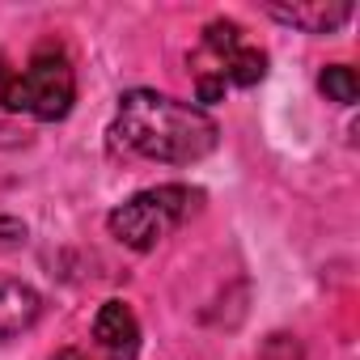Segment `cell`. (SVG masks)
Returning a JSON list of instances; mask_svg holds the SVG:
<instances>
[{
	"mask_svg": "<svg viewBox=\"0 0 360 360\" xmlns=\"http://www.w3.org/2000/svg\"><path fill=\"white\" fill-rule=\"evenodd\" d=\"M110 136L136 157H148L161 165H191L217 148L221 127L208 110L191 102H178L157 89H127L119 98Z\"/></svg>",
	"mask_w": 360,
	"mask_h": 360,
	"instance_id": "6da1fadb",
	"label": "cell"
},
{
	"mask_svg": "<svg viewBox=\"0 0 360 360\" xmlns=\"http://www.w3.org/2000/svg\"><path fill=\"white\" fill-rule=\"evenodd\" d=\"M72 98H77V72L60 43H39L18 68L0 60V106L5 110L56 123L72 110Z\"/></svg>",
	"mask_w": 360,
	"mask_h": 360,
	"instance_id": "7a4b0ae2",
	"label": "cell"
},
{
	"mask_svg": "<svg viewBox=\"0 0 360 360\" xmlns=\"http://www.w3.org/2000/svg\"><path fill=\"white\" fill-rule=\"evenodd\" d=\"M200 191L195 187H183V183H161V187H148V191H136L131 200H123L106 225H110V238L123 242L127 250H153L157 242H165L178 225H187L200 208Z\"/></svg>",
	"mask_w": 360,
	"mask_h": 360,
	"instance_id": "3957f363",
	"label": "cell"
},
{
	"mask_svg": "<svg viewBox=\"0 0 360 360\" xmlns=\"http://www.w3.org/2000/svg\"><path fill=\"white\" fill-rule=\"evenodd\" d=\"M195 64V94L200 102H217L225 98V85H259L267 77V51H259L255 43H246L238 22H208L204 26V43L191 56Z\"/></svg>",
	"mask_w": 360,
	"mask_h": 360,
	"instance_id": "277c9868",
	"label": "cell"
},
{
	"mask_svg": "<svg viewBox=\"0 0 360 360\" xmlns=\"http://www.w3.org/2000/svg\"><path fill=\"white\" fill-rule=\"evenodd\" d=\"M94 343L106 352V360H136L140 322L127 301H102V309L94 314Z\"/></svg>",
	"mask_w": 360,
	"mask_h": 360,
	"instance_id": "5b68a950",
	"label": "cell"
},
{
	"mask_svg": "<svg viewBox=\"0 0 360 360\" xmlns=\"http://www.w3.org/2000/svg\"><path fill=\"white\" fill-rule=\"evenodd\" d=\"M39 314H43V297L30 284H22L13 276H0V343L26 335L39 322Z\"/></svg>",
	"mask_w": 360,
	"mask_h": 360,
	"instance_id": "8992f818",
	"label": "cell"
},
{
	"mask_svg": "<svg viewBox=\"0 0 360 360\" xmlns=\"http://www.w3.org/2000/svg\"><path fill=\"white\" fill-rule=\"evenodd\" d=\"M276 22L292 26V30H305V34H335L347 18H352V5H343V0H335V5H326V0H318V5H276L267 9Z\"/></svg>",
	"mask_w": 360,
	"mask_h": 360,
	"instance_id": "52a82bcc",
	"label": "cell"
},
{
	"mask_svg": "<svg viewBox=\"0 0 360 360\" xmlns=\"http://www.w3.org/2000/svg\"><path fill=\"white\" fill-rule=\"evenodd\" d=\"M318 89L326 94V102H339V106H352L356 94H360V81H356V68L347 64H330L318 72Z\"/></svg>",
	"mask_w": 360,
	"mask_h": 360,
	"instance_id": "ba28073f",
	"label": "cell"
},
{
	"mask_svg": "<svg viewBox=\"0 0 360 360\" xmlns=\"http://www.w3.org/2000/svg\"><path fill=\"white\" fill-rule=\"evenodd\" d=\"M26 246V225L13 217H0V250H18Z\"/></svg>",
	"mask_w": 360,
	"mask_h": 360,
	"instance_id": "9c48e42d",
	"label": "cell"
},
{
	"mask_svg": "<svg viewBox=\"0 0 360 360\" xmlns=\"http://www.w3.org/2000/svg\"><path fill=\"white\" fill-rule=\"evenodd\" d=\"M22 140H26V136H22V131L9 123V119H0V148H18Z\"/></svg>",
	"mask_w": 360,
	"mask_h": 360,
	"instance_id": "30bf717a",
	"label": "cell"
},
{
	"mask_svg": "<svg viewBox=\"0 0 360 360\" xmlns=\"http://www.w3.org/2000/svg\"><path fill=\"white\" fill-rule=\"evenodd\" d=\"M51 360H89V356H85V352H77V347H64V352H56Z\"/></svg>",
	"mask_w": 360,
	"mask_h": 360,
	"instance_id": "8fae6325",
	"label": "cell"
}]
</instances>
